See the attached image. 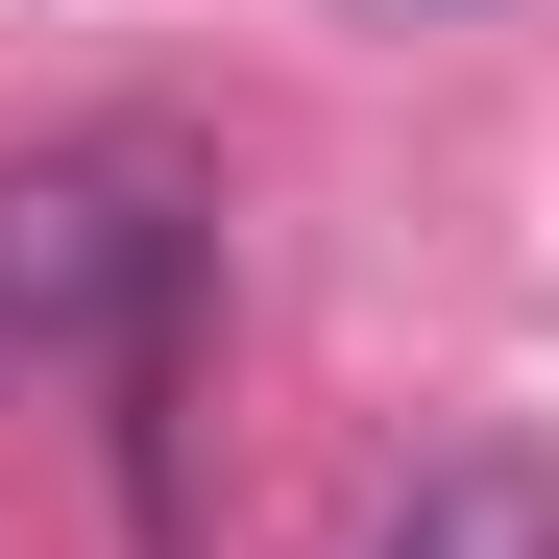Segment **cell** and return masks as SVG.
Returning <instances> with one entry per match:
<instances>
[{
    "label": "cell",
    "instance_id": "6da1fadb",
    "mask_svg": "<svg viewBox=\"0 0 559 559\" xmlns=\"http://www.w3.org/2000/svg\"><path fill=\"white\" fill-rule=\"evenodd\" d=\"M170 293H195V219L146 146L0 170V365H170Z\"/></svg>",
    "mask_w": 559,
    "mask_h": 559
},
{
    "label": "cell",
    "instance_id": "7a4b0ae2",
    "mask_svg": "<svg viewBox=\"0 0 559 559\" xmlns=\"http://www.w3.org/2000/svg\"><path fill=\"white\" fill-rule=\"evenodd\" d=\"M365 559H559V462H438Z\"/></svg>",
    "mask_w": 559,
    "mask_h": 559
}]
</instances>
